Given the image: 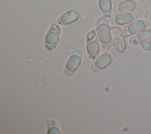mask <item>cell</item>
Wrapping results in <instances>:
<instances>
[{
  "label": "cell",
  "mask_w": 151,
  "mask_h": 134,
  "mask_svg": "<svg viewBox=\"0 0 151 134\" xmlns=\"http://www.w3.org/2000/svg\"><path fill=\"white\" fill-rule=\"evenodd\" d=\"M96 25L97 32L102 47L105 49L110 48L112 45L111 43L112 34L109 24V21L106 17H100L97 20Z\"/></svg>",
  "instance_id": "obj_1"
},
{
  "label": "cell",
  "mask_w": 151,
  "mask_h": 134,
  "mask_svg": "<svg viewBox=\"0 0 151 134\" xmlns=\"http://www.w3.org/2000/svg\"><path fill=\"white\" fill-rule=\"evenodd\" d=\"M87 50L89 58L94 60L99 54L100 46L95 30L90 31L87 35Z\"/></svg>",
  "instance_id": "obj_2"
},
{
  "label": "cell",
  "mask_w": 151,
  "mask_h": 134,
  "mask_svg": "<svg viewBox=\"0 0 151 134\" xmlns=\"http://www.w3.org/2000/svg\"><path fill=\"white\" fill-rule=\"evenodd\" d=\"M60 32L61 29L58 24H53L51 25L45 40V46L47 50L52 51L56 47L59 40Z\"/></svg>",
  "instance_id": "obj_3"
},
{
  "label": "cell",
  "mask_w": 151,
  "mask_h": 134,
  "mask_svg": "<svg viewBox=\"0 0 151 134\" xmlns=\"http://www.w3.org/2000/svg\"><path fill=\"white\" fill-rule=\"evenodd\" d=\"M116 52L113 49L108 50L99 57L93 63L91 68L94 71H98L106 67L116 56Z\"/></svg>",
  "instance_id": "obj_4"
},
{
  "label": "cell",
  "mask_w": 151,
  "mask_h": 134,
  "mask_svg": "<svg viewBox=\"0 0 151 134\" xmlns=\"http://www.w3.org/2000/svg\"><path fill=\"white\" fill-rule=\"evenodd\" d=\"M82 59V53L80 51L76 50L72 55L69 58L65 68V74L67 76H71L77 69Z\"/></svg>",
  "instance_id": "obj_5"
},
{
  "label": "cell",
  "mask_w": 151,
  "mask_h": 134,
  "mask_svg": "<svg viewBox=\"0 0 151 134\" xmlns=\"http://www.w3.org/2000/svg\"><path fill=\"white\" fill-rule=\"evenodd\" d=\"M111 30L114 48L118 52H123L126 48V42L121 29L117 27H113Z\"/></svg>",
  "instance_id": "obj_6"
},
{
  "label": "cell",
  "mask_w": 151,
  "mask_h": 134,
  "mask_svg": "<svg viewBox=\"0 0 151 134\" xmlns=\"http://www.w3.org/2000/svg\"><path fill=\"white\" fill-rule=\"evenodd\" d=\"M149 25V23L143 20L137 21L126 26L123 29V33L126 37H129L132 34H134L143 30Z\"/></svg>",
  "instance_id": "obj_7"
},
{
  "label": "cell",
  "mask_w": 151,
  "mask_h": 134,
  "mask_svg": "<svg viewBox=\"0 0 151 134\" xmlns=\"http://www.w3.org/2000/svg\"><path fill=\"white\" fill-rule=\"evenodd\" d=\"M138 17V12L134 11L133 12H124L117 14L115 17V21L117 24L123 25L129 23Z\"/></svg>",
  "instance_id": "obj_8"
},
{
  "label": "cell",
  "mask_w": 151,
  "mask_h": 134,
  "mask_svg": "<svg viewBox=\"0 0 151 134\" xmlns=\"http://www.w3.org/2000/svg\"><path fill=\"white\" fill-rule=\"evenodd\" d=\"M80 14L77 11L71 10L61 15L58 21L63 25L68 24L76 21L78 18Z\"/></svg>",
  "instance_id": "obj_9"
},
{
  "label": "cell",
  "mask_w": 151,
  "mask_h": 134,
  "mask_svg": "<svg viewBox=\"0 0 151 134\" xmlns=\"http://www.w3.org/2000/svg\"><path fill=\"white\" fill-rule=\"evenodd\" d=\"M151 38V28L141 32L130 39V43L132 45H136Z\"/></svg>",
  "instance_id": "obj_10"
},
{
  "label": "cell",
  "mask_w": 151,
  "mask_h": 134,
  "mask_svg": "<svg viewBox=\"0 0 151 134\" xmlns=\"http://www.w3.org/2000/svg\"><path fill=\"white\" fill-rule=\"evenodd\" d=\"M136 4L133 0H127L120 3L118 5L119 11L126 12L129 11H132L135 9Z\"/></svg>",
  "instance_id": "obj_11"
},
{
  "label": "cell",
  "mask_w": 151,
  "mask_h": 134,
  "mask_svg": "<svg viewBox=\"0 0 151 134\" xmlns=\"http://www.w3.org/2000/svg\"><path fill=\"white\" fill-rule=\"evenodd\" d=\"M99 5L102 12L109 17L111 12V0H99Z\"/></svg>",
  "instance_id": "obj_12"
},
{
  "label": "cell",
  "mask_w": 151,
  "mask_h": 134,
  "mask_svg": "<svg viewBox=\"0 0 151 134\" xmlns=\"http://www.w3.org/2000/svg\"><path fill=\"white\" fill-rule=\"evenodd\" d=\"M142 48L146 51H151V40L142 44Z\"/></svg>",
  "instance_id": "obj_13"
},
{
  "label": "cell",
  "mask_w": 151,
  "mask_h": 134,
  "mask_svg": "<svg viewBox=\"0 0 151 134\" xmlns=\"http://www.w3.org/2000/svg\"><path fill=\"white\" fill-rule=\"evenodd\" d=\"M149 18H150V19L151 20V13L150 14V16H149Z\"/></svg>",
  "instance_id": "obj_14"
}]
</instances>
